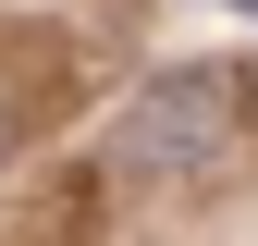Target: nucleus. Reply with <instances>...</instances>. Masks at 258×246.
<instances>
[{"label":"nucleus","mask_w":258,"mask_h":246,"mask_svg":"<svg viewBox=\"0 0 258 246\" xmlns=\"http://www.w3.org/2000/svg\"><path fill=\"white\" fill-rule=\"evenodd\" d=\"M234 123H246V86L221 74V61H172V74H148L136 99H123L111 148L136 172H209L221 148H234Z\"/></svg>","instance_id":"1"},{"label":"nucleus","mask_w":258,"mask_h":246,"mask_svg":"<svg viewBox=\"0 0 258 246\" xmlns=\"http://www.w3.org/2000/svg\"><path fill=\"white\" fill-rule=\"evenodd\" d=\"M234 13H258V0H234Z\"/></svg>","instance_id":"2"}]
</instances>
